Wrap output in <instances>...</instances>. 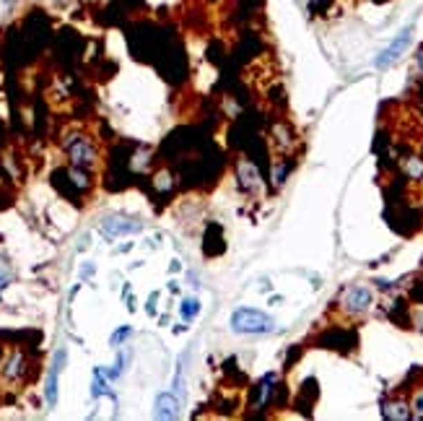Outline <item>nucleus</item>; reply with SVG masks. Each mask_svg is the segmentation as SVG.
Returning a JSON list of instances; mask_svg holds the SVG:
<instances>
[{"mask_svg":"<svg viewBox=\"0 0 423 421\" xmlns=\"http://www.w3.org/2000/svg\"><path fill=\"white\" fill-rule=\"evenodd\" d=\"M232 330L234 333H244V335H267L275 330V320L270 315L260 312V310L242 307V310H234Z\"/></svg>","mask_w":423,"mask_h":421,"instance_id":"obj_1","label":"nucleus"},{"mask_svg":"<svg viewBox=\"0 0 423 421\" xmlns=\"http://www.w3.org/2000/svg\"><path fill=\"white\" fill-rule=\"evenodd\" d=\"M371 304H374V292L366 283H353L340 297V310L350 315V317H359V315L369 312Z\"/></svg>","mask_w":423,"mask_h":421,"instance_id":"obj_2","label":"nucleus"},{"mask_svg":"<svg viewBox=\"0 0 423 421\" xmlns=\"http://www.w3.org/2000/svg\"><path fill=\"white\" fill-rule=\"evenodd\" d=\"M411 39H413V26H405V29H402V32L397 34L395 39H392L390 47H387V50H384V53H382L379 57L374 60V65H377L379 71L390 68V65H395L402 57V53L411 47Z\"/></svg>","mask_w":423,"mask_h":421,"instance_id":"obj_3","label":"nucleus"},{"mask_svg":"<svg viewBox=\"0 0 423 421\" xmlns=\"http://www.w3.org/2000/svg\"><path fill=\"white\" fill-rule=\"evenodd\" d=\"M138 232H143V224H140V221H133V218L109 216L102 221V234H104L106 239L125 237V234H138Z\"/></svg>","mask_w":423,"mask_h":421,"instance_id":"obj_4","label":"nucleus"},{"mask_svg":"<svg viewBox=\"0 0 423 421\" xmlns=\"http://www.w3.org/2000/svg\"><path fill=\"white\" fill-rule=\"evenodd\" d=\"M68 153H70V162H73L75 167H88V164H94V159H96L94 146H91L86 138H81V135H75V140L68 143Z\"/></svg>","mask_w":423,"mask_h":421,"instance_id":"obj_5","label":"nucleus"},{"mask_svg":"<svg viewBox=\"0 0 423 421\" xmlns=\"http://www.w3.org/2000/svg\"><path fill=\"white\" fill-rule=\"evenodd\" d=\"M319 344L328 346V348H338V351H346L350 346H356V333L350 330H343V328H335V330H328V333L319 338Z\"/></svg>","mask_w":423,"mask_h":421,"instance_id":"obj_6","label":"nucleus"},{"mask_svg":"<svg viewBox=\"0 0 423 421\" xmlns=\"http://www.w3.org/2000/svg\"><path fill=\"white\" fill-rule=\"evenodd\" d=\"M180 403L182 400L174 393H164L156 398V416L159 419H177L180 416Z\"/></svg>","mask_w":423,"mask_h":421,"instance_id":"obj_7","label":"nucleus"},{"mask_svg":"<svg viewBox=\"0 0 423 421\" xmlns=\"http://www.w3.org/2000/svg\"><path fill=\"white\" fill-rule=\"evenodd\" d=\"M382 413H384L387 419L405 421V419H411V406H408V400L405 398H392V400H384Z\"/></svg>","mask_w":423,"mask_h":421,"instance_id":"obj_8","label":"nucleus"},{"mask_svg":"<svg viewBox=\"0 0 423 421\" xmlns=\"http://www.w3.org/2000/svg\"><path fill=\"white\" fill-rule=\"evenodd\" d=\"M400 167L408 180H423V159L421 156H405L400 159Z\"/></svg>","mask_w":423,"mask_h":421,"instance_id":"obj_9","label":"nucleus"},{"mask_svg":"<svg viewBox=\"0 0 423 421\" xmlns=\"http://www.w3.org/2000/svg\"><path fill=\"white\" fill-rule=\"evenodd\" d=\"M239 177H242V180H239V183L244 185V187H250V190H252V187H260V172H257V167H252V164H239Z\"/></svg>","mask_w":423,"mask_h":421,"instance_id":"obj_10","label":"nucleus"},{"mask_svg":"<svg viewBox=\"0 0 423 421\" xmlns=\"http://www.w3.org/2000/svg\"><path fill=\"white\" fill-rule=\"evenodd\" d=\"M60 372H63V369L53 364V372H50V380H47V406H50V409L57 403V375H60Z\"/></svg>","mask_w":423,"mask_h":421,"instance_id":"obj_11","label":"nucleus"},{"mask_svg":"<svg viewBox=\"0 0 423 421\" xmlns=\"http://www.w3.org/2000/svg\"><path fill=\"white\" fill-rule=\"evenodd\" d=\"M24 372V357L21 354H13L8 362H6V377H19Z\"/></svg>","mask_w":423,"mask_h":421,"instance_id":"obj_12","label":"nucleus"},{"mask_svg":"<svg viewBox=\"0 0 423 421\" xmlns=\"http://www.w3.org/2000/svg\"><path fill=\"white\" fill-rule=\"evenodd\" d=\"M198 312H200V302H198V299H185V302H182L180 315L185 317V320H192Z\"/></svg>","mask_w":423,"mask_h":421,"instance_id":"obj_13","label":"nucleus"},{"mask_svg":"<svg viewBox=\"0 0 423 421\" xmlns=\"http://www.w3.org/2000/svg\"><path fill=\"white\" fill-rule=\"evenodd\" d=\"M127 359H130V354H127V351H122V354H120V357H117L115 367H112V369H109V372H106V380H117V377H120V375H122V372H125V364H127Z\"/></svg>","mask_w":423,"mask_h":421,"instance_id":"obj_14","label":"nucleus"},{"mask_svg":"<svg viewBox=\"0 0 423 421\" xmlns=\"http://www.w3.org/2000/svg\"><path fill=\"white\" fill-rule=\"evenodd\" d=\"M130 333H133L130 328H120V330H117V333L112 335V338H109V344H112V346H120V344H122V341H125V338H127V335H130Z\"/></svg>","mask_w":423,"mask_h":421,"instance_id":"obj_15","label":"nucleus"},{"mask_svg":"<svg viewBox=\"0 0 423 421\" xmlns=\"http://www.w3.org/2000/svg\"><path fill=\"white\" fill-rule=\"evenodd\" d=\"M288 169H291V164H278V172H275V185H283V180H286Z\"/></svg>","mask_w":423,"mask_h":421,"instance_id":"obj_16","label":"nucleus"},{"mask_svg":"<svg viewBox=\"0 0 423 421\" xmlns=\"http://www.w3.org/2000/svg\"><path fill=\"white\" fill-rule=\"evenodd\" d=\"M411 297H413V299H415L418 304H423V281H421V283H415V286H413Z\"/></svg>","mask_w":423,"mask_h":421,"instance_id":"obj_17","label":"nucleus"},{"mask_svg":"<svg viewBox=\"0 0 423 421\" xmlns=\"http://www.w3.org/2000/svg\"><path fill=\"white\" fill-rule=\"evenodd\" d=\"M413 409L418 411V416H423V393L415 395V403H413Z\"/></svg>","mask_w":423,"mask_h":421,"instance_id":"obj_18","label":"nucleus"},{"mask_svg":"<svg viewBox=\"0 0 423 421\" xmlns=\"http://www.w3.org/2000/svg\"><path fill=\"white\" fill-rule=\"evenodd\" d=\"M415 63H418V71L423 73V44L418 47V53H415Z\"/></svg>","mask_w":423,"mask_h":421,"instance_id":"obj_19","label":"nucleus"},{"mask_svg":"<svg viewBox=\"0 0 423 421\" xmlns=\"http://www.w3.org/2000/svg\"><path fill=\"white\" fill-rule=\"evenodd\" d=\"M91 273H94V265H86V268L81 270V276H84V279H86V276H91Z\"/></svg>","mask_w":423,"mask_h":421,"instance_id":"obj_20","label":"nucleus"}]
</instances>
